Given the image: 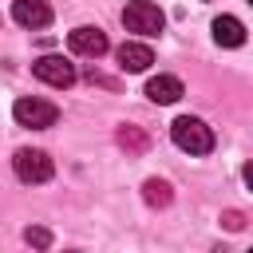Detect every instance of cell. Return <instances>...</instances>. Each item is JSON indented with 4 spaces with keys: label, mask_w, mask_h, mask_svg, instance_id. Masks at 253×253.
Segmentation results:
<instances>
[{
    "label": "cell",
    "mask_w": 253,
    "mask_h": 253,
    "mask_svg": "<svg viewBox=\"0 0 253 253\" xmlns=\"http://www.w3.org/2000/svg\"><path fill=\"white\" fill-rule=\"evenodd\" d=\"M170 138H174V146L186 150V154H210V150H213V130H210L202 119H194V115L174 119V123H170Z\"/></svg>",
    "instance_id": "1"
},
{
    "label": "cell",
    "mask_w": 253,
    "mask_h": 253,
    "mask_svg": "<svg viewBox=\"0 0 253 253\" xmlns=\"http://www.w3.org/2000/svg\"><path fill=\"white\" fill-rule=\"evenodd\" d=\"M123 24H126V32L158 36V32H162V24H166V16H162V8H158V4H150V0H130V4L123 8Z\"/></svg>",
    "instance_id": "2"
},
{
    "label": "cell",
    "mask_w": 253,
    "mask_h": 253,
    "mask_svg": "<svg viewBox=\"0 0 253 253\" xmlns=\"http://www.w3.org/2000/svg\"><path fill=\"white\" fill-rule=\"evenodd\" d=\"M12 115H16V123H20V126L47 130V126H55V119H59V107H55V103H47V99H32V95H24V99H16Z\"/></svg>",
    "instance_id": "3"
},
{
    "label": "cell",
    "mask_w": 253,
    "mask_h": 253,
    "mask_svg": "<svg viewBox=\"0 0 253 253\" xmlns=\"http://www.w3.org/2000/svg\"><path fill=\"white\" fill-rule=\"evenodd\" d=\"M12 170H16V178H20V182H28V186H40V182H47V178L55 174L51 158H47L43 150H32V146L16 150V158H12Z\"/></svg>",
    "instance_id": "4"
},
{
    "label": "cell",
    "mask_w": 253,
    "mask_h": 253,
    "mask_svg": "<svg viewBox=\"0 0 253 253\" xmlns=\"http://www.w3.org/2000/svg\"><path fill=\"white\" fill-rule=\"evenodd\" d=\"M67 47L75 51V55H83V59H99V55H107V32L103 28H95V24H83V28H75L71 36H67Z\"/></svg>",
    "instance_id": "5"
},
{
    "label": "cell",
    "mask_w": 253,
    "mask_h": 253,
    "mask_svg": "<svg viewBox=\"0 0 253 253\" xmlns=\"http://www.w3.org/2000/svg\"><path fill=\"white\" fill-rule=\"evenodd\" d=\"M32 71H36V79H43L47 87H71V83H75V67H71L63 55H40V59L32 63Z\"/></svg>",
    "instance_id": "6"
},
{
    "label": "cell",
    "mask_w": 253,
    "mask_h": 253,
    "mask_svg": "<svg viewBox=\"0 0 253 253\" xmlns=\"http://www.w3.org/2000/svg\"><path fill=\"white\" fill-rule=\"evenodd\" d=\"M12 20H16L20 28L40 32V28L51 24V8H47L43 0H16V4H12Z\"/></svg>",
    "instance_id": "7"
},
{
    "label": "cell",
    "mask_w": 253,
    "mask_h": 253,
    "mask_svg": "<svg viewBox=\"0 0 253 253\" xmlns=\"http://www.w3.org/2000/svg\"><path fill=\"white\" fill-rule=\"evenodd\" d=\"M115 59H119L123 71H146V67L154 63V51H150L146 43H138V40H126V43L115 51Z\"/></svg>",
    "instance_id": "8"
},
{
    "label": "cell",
    "mask_w": 253,
    "mask_h": 253,
    "mask_svg": "<svg viewBox=\"0 0 253 253\" xmlns=\"http://www.w3.org/2000/svg\"><path fill=\"white\" fill-rule=\"evenodd\" d=\"M186 91H182V79H174V75H154L150 83H146V99L150 103H178Z\"/></svg>",
    "instance_id": "9"
},
{
    "label": "cell",
    "mask_w": 253,
    "mask_h": 253,
    "mask_svg": "<svg viewBox=\"0 0 253 253\" xmlns=\"http://www.w3.org/2000/svg\"><path fill=\"white\" fill-rule=\"evenodd\" d=\"M213 40H217L221 47H241V43H245V24H241L237 16H217V20H213Z\"/></svg>",
    "instance_id": "10"
},
{
    "label": "cell",
    "mask_w": 253,
    "mask_h": 253,
    "mask_svg": "<svg viewBox=\"0 0 253 253\" xmlns=\"http://www.w3.org/2000/svg\"><path fill=\"white\" fill-rule=\"evenodd\" d=\"M142 198H146V206L162 210V206L174 202V190H170V182H162V178H146V182H142Z\"/></svg>",
    "instance_id": "11"
},
{
    "label": "cell",
    "mask_w": 253,
    "mask_h": 253,
    "mask_svg": "<svg viewBox=\"0 0 253 253\" xmlns=\"http://www.w3.org/2000/svg\"><path fill=\"white\" fill-rule=\"evenodd\" d=\"M115 138H119V146H123V150H130V154H142V150L150 146V134H146L142 126H119V134H115Z\"/></svg>",
    "instance_id": "12"
},
{
    "label": "cell",
    "mask_w": 253,
    "mask_h": 253,
    "mask_svg": "<svg viewBox=\"0 0 253 253\" xmlns=\"http://www.w3.org/2000/svg\"><path fill=\"white\" fill-rule=\"evenodd\" d=\"M24 241H28V245H36V249H47V245H51V233H47V229H40V225H32V229H24Z\"/></svg>",
    "instance_id": "13"
},
{
    "label": "cell",
    "mask_w": 253,
    "mask_h": 253,
    "mask_svg": "<svg viewBox=\"0 0 253 253\" xmlns=\"http://www.w3.org/2000/svg\"><path fill=\"white\" fill-rule=\"evenodd\" d=\"M221 225L237 233V229H245V213H241V210H225V213H221Z\"/></svg>",
    "instance_id": "14"
}]
</instances>
